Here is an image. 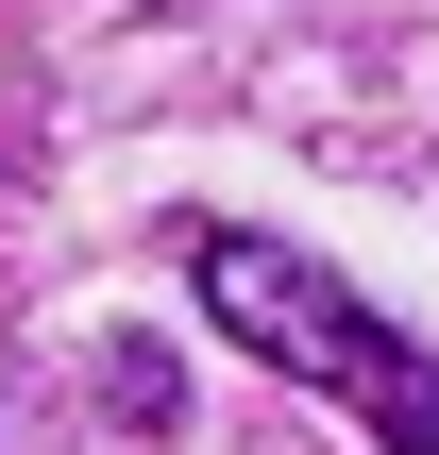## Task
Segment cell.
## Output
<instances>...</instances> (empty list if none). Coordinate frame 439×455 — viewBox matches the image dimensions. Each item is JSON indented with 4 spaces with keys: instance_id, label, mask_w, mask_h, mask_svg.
<instances>
[{
    "instance_id": "2",
    "label": "cell",
    "mask_w": 439,
    "mask_h": 455,
    "mask_svg": "<svg viewBox=\"0 0 439 455\" xmlns=\"http://www.w3.org/2000/svg\"><path fill=\"white\" fill-rule=\"evenodd\" d=\"M0 203H17V118H0Z\"/></svg>"
},
{
    "instance_id": "1",
    "label": "cell",
    "mask_w": 439,
    "mask_h": 455,
    "mask_svg": "<svg viewBox=\"0 0 439 455\" xmlns=\"http://www.w3.org/2000/svg\"><path fill=\"white\" fill-rule=\"evenodd\" d=\"M186 287H203V321L237 338V355H271L288 388H321V405H355L389 455H439V355L423 338H389L321 253H288V236H237V220H203L186 236Z\"/></svg>"
}]
</instances>
